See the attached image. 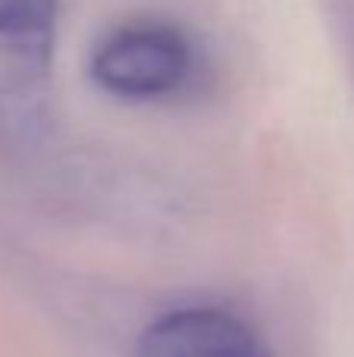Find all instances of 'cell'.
<instances>
[{"label": "cell", "instance_id": "obj_1", "mask_svg": "<svg viewBox=\"0 0 354 357\" xmlns=\"http://www.w3.org/2000/svg\"><path fill=\"white\" fill-rule=\"evenodd\" d=\"M60 0H0V148L22 151L50 107Z\"/></svg>", "mask_w": 354, "mask_h": 357}, {"label": "cell", "instance_id": "obj_2", "mask_svg": "<svg viewBox=\"0 0 354 357\" xmlns=\"http://www.w3.org/2000/svg\"><path fill=\"white\" fill-rule=\"evenodd\" d=\"M194 63V44L182 25L157 16H135L98 38L88 73L94 85L113 98L160 100L188 85Z\"/></svg>", "mask_w": 354, "mask_h": 357}, {"label": "cell", "instance_id": "obj_3", "mask_svg": "<svg viewBox=\"0 0 354 357\" xmlns=\"http://www.w3.org/2000/svg\"><path fill=\"white\" fill-rule=\"evenodd\" d=\"M135 357H270V351L245 317L194 304L148 323L135 342Z\"/></svg>", "mask_w": 354, "mask_h": 357}]
</instances>
